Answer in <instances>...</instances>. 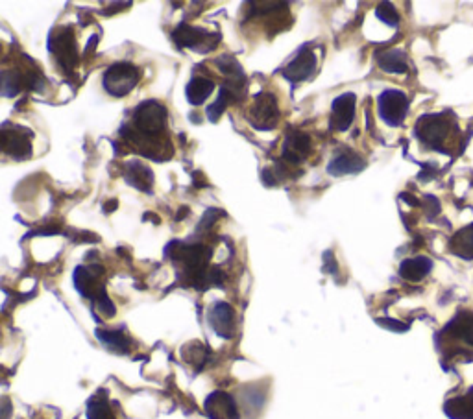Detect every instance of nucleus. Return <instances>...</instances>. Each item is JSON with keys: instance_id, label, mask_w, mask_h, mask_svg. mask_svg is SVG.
<instances>
[{"instance_id": "obj_1", "label": "nucleus", "mask_w": 473, "mask_h": 419, "mask_svg": "<svg viewBox=\"0 0 473 419\" xmlns=\"http://www.w3.org/2000/svg\"><path fill=\"white\" fill-rule=\"evenodd\" d=\"M453 127L455 126H451V119L447 115H425L416 126V135L423 144L445 152L444 144L450 141Z\"/></svg>"}, {"instance_id": "obj_2", "label": "nucleus", "mask_w": 473, "mask_h": 419, "mask_svg": "<svg viewBox=\"0 0 473 419\" xmlns=\"http://www.w3.org/2000/svg\"><path fill=\"white\" fill-rule=\"evenodd\" d=\"M167 126V110L161 103L145 102L135 111V127L143 135H159Z\"/></svg>"}, {"instance_id": "obj_3", "label": "nucleus", "mask_w": 473, "mask_h": 419, "mask_svg": "<svg viewBox=\"0 0 473 419\" xmlns=\"http://www.w3.org/2000/svg\"><path fill=\"white\" fill-rule=\"evenodd\" d=\"M139 80L137 69L130 63H115L105 70L104 87L113 96H124L132 91Z\"/></svg>"}, {"instance_id": "obj_4", "label": "nucleus", "mask_w": 473, "mask_h": 419, "mask_svg": "<svg viewBox=\"0 0 473 419\" xmlns=\"http://www.w3.org/2000/svg\"><path fill=\"white\" fill-rule=\"evenodd\" d=\"M248 121L257 130H274L279 121V110H277V100L270 92H263L255 98L252 108H250Z\"/></svg>"}, {"instance_id": "obj_5", "label": "nucleus", "mask_w": 473, "mask_h": 419, "mask_svg": "<svg viewBox=\"0 0 473 419\" xmlns=\"http://www.w3.org/2000/svg\"><path fill=\"white\" fill-rule=\"evenodd\" d=\"M174 41L183 48H192L198 52H209L213 50L217 43H219L220 35H211L209 32L197 26H189V24H181L176 28L172 34Z\"/></svg>"}, {"instance_id": "obj_6", "label": "nucleus", "mask_w": 473, "mask_h": 419, "mask_svg": "<svg viewBox=\"0 0 473 419\" xmlns=\"http://www.w3.org/2000/svg\"><path fill=\"white\" fill-rule=\"evenodd\" d=\"M379 115L388 126H399L403 122L407 110H409V100L401 91H385L379 96Z\"/></svg>"}, {"instance_id": "obj_7", "label": "nucleus", "mask_w": 473, "mask_h": 419, "mask_svg": "<svg viewBox=\"0 0 473 419\" xmlns=\"http://www.w3.org/2000/svg\"><path fill=\"white\" fill-rule=\"evenodd\" d=\"M58 37L50 35V50L56 54L61 67L74 69V65L78 63V58H76V43L74 37H72V30L61 28L58 30Z\"/></svg>"}, {"instance_id": "obj_8", "label": "nucleus", "mask_w": 473, "mask_h": 419, "mask_svg": "<svg viewBox=\"0 0 473 419\" xmlns=\"http://www.w3.org/2000/svg\"><path fill=\"white\" fill-rule=\"evenodd\" d=\"M316 67V58L309 46L300 48V52L296 54V58L290 61L285 69H283V76L290 81H301L307 80L312 74V70Z\"/></svg>"}, {"instance_id": "obj_9", "label": "nucleus", "mask_w": 473, "mask_h": 419, "mask_svg": "<svg viewBox=\"0 0 473 419\" xmlns=\"http://www.w3.org/2000/svg\"><path fill=\"white\" fill-rule=\"evenodd\" d=\"M311 152V139L303 132H290L283 144V159L296 167L298 163L305 161Z\"/></svg>"}, {"instance_id": "obj_10", "label": "nucleus", "mask_w": 473, "mask_h": 419, "mask_svg": "<svg viewBox=\"0 0 473 419\" xmlns=\"http://www.w3.org/2000/svg\"><path fill=\"white\" fill-rule=\"evenodd\" d=\"M2 148L4 152L17 159H24L32 154V144H30L28 132L21 127H4L2 130Z\"/></svg>"}, {"instance_id": "obj_11", "label": "nucleus", "mask_w": 473, "mask_h": 419, "mask_svg": "<svg viewBox=\"0 0 473 419\" xmlns=\"http://www.w3.org/2000/svg\"><path fill=\"white\" fill-rule=\"evenodd\" d=\"M205 412L209 419H239V410L233 397L224 391H214L205 401Z\"/></svg>"}, {"instance_id": "obj_12", "label": "nucleus", "mask_w": 473, "mask_h": 419, "mask_svg": "<svg viewBox=\"0 0 473 419\" xmlns=\"http://www.w3.org/2000/svg\"><path fill=\"white\" fill-rule=\"evenodd\" d=\"M355 103H357V98L352 92H346L342 96L335 98L333 102V115H331V126L335 130H348L352 126L353 116H355Z\"/></svg>"}, {"instance_id": "obj_13", "label": "nucleus", "mask_w": 473, "mask_h": 419, "mask_svg": "<svg viewBox=\"0 0 473 419\" xmlns=\"http://www.w3.org/2000/svg\"><path fill=\"white\" fill-rule=\"evenodd\" d=\"M209 323L220 336L231 338L235 333V312L228 303H214L209 312Z\"/></svg>"}, {"instance_id": "obj_14", "label": "nucleus", "mask_w": 473, "mask_h": 419, "mask_svg": "<svg viewBox=\"0 0 473 419\" xmlns=\"http://www.w3.org/2000/svg\"><path fill=\"white\" fill-rule=\"evenodd\" d=\"M366 167V163L359 157L357 154H353L352 150H342L341 154L335 155V159L329 163L328 172L331 176H344V174H357Z\"/></svg>"}, {"instance_id": "obj_15", "label": "nucleus", "mask_w": 473, "mask_h": 419, "mask_svg": "<svg viewBox=\"0 0 473 419\" xmlns=\"http://www.w3.org/2000/svg\"><path fill=\"white\" fill-rule=\"evenodd\" d=\"M126 181L130 185H133L135 189L143 190V192H150L152 185H154V174L148 167H145L143 163L133 161L126 167Z\"/></svg>"}, {"instance_id": "obj_16", "label": "nucleus", "mask_w": 473, "mask_h": 419, "mask_svg": "<svg viewBox=\"0 0 473 419\" xmlns=\"http://www.w3.org/2000/svg\"><path fill=\"white\" fill-rule=\"evenodd\" d=\"M433 268V263L429 257H414L407 258L399 266V274L407 281H421Z\"/></svg>"}, {"instance_id": "obj_17", "label": "nucleus", "mask_w": 473, "mask_h": 419, "mask_svg": "<svg viewBox=\"0 0 473 419\" xmlns=\"http://www.w3.org/2000/svg\"><path fill=\"white\" fill-rule=\"evenodd\" d=\"M377 63L385 72L403 74L407 72V58L401 50H387L377 54Z\"/></svg>"}, {"instance_id": "obj_18", "label": "nucleus", "mask_w": 473, "mask_h": 419, "mask_svg": "<svg viewBox=\"0 0 473 419\" xmlns=\"http://www.w3.org/2000/svg\"><path fill=\"white\" fill-rule=\"evenodd\" d=\"M214 85L213 81L208 80V78H202V76H197L192 78L191 83L187 85V98L192 105H200L209 98V94L213 92Z\"/></svg>"}, {"instance_id": "obj_19", "label": "nucleus", "mask_w": 473, "mask_h": 419, "mask_svg": "<svg viewBox=\"0 0 473 419\" xmlns=\"http://www.w3.org/2000/svg\"><path fill=\"white\" fill-rule=\"evenodd\" d=\"M450 249L462 258L473 257V225L464 227L451 238Z\"/></svg>"}, {"instance_id": "obj_20", "label": "nucleus", "mask_w": 473, "mask_h": 419, "mask_svg": "<svg viewBox=\"0 0 473 419\" xmlns=\"http://www.w3.org/2000/svg\"><path fill=\"white\" fill-rule=\"evenodd\" d=\"M445 412L453 419H473V394L451 399L445 405Z\"/></svg>"}, {"instance_id": "obj_21", "label": "nucleus", "mask_w": 473, "mask_h": 419, "mask_svg": "<svg viewBox=\"0 0 473 419\" xmlns=\"http://www.w3.org/2000/svg\"><path fill=\"white\" fill-rule=\"evenodd\" d=\"M451 333H455L456 336H461L466 344L473 345V316L472 314H464L459 316L455 322L450 325Z\"/></svg>"}, {"instance_id": "obj_22", "label": "nucleus", "mask_w": 473, "mask_h": 419, "mask_svg": "<svg viewBox=\"0 0 473 419\" xmlns=\"http://www.w3.org/2000/svg\"><path fill=\"white\" fill-rule=\"evenodd\" d=\"M100 342H104L105 345H110L115 351H121V353H126L128 347H130V340L126 338V334L119 333V331H99Z\"/></svg>"}, {"instance_id": "obj_23", "label": "nucleus", "mask_w": 473, "mask_h": 419, "mask_svg": "<svg viewBox=\"0 0 473 419\" xmlns=\"http://www.w3.org/2000/svg\"><path fill=\"white\" fill-rule=\"evenodd\" d=\"M87 418L89 419H115L113 412H111L110 405L105 402L100 396L92 397L87 407Z\"/></svg>"}, {"instance_id": "obj_24", "label": "nucleus", "mask_w": 473, "mask_h": 419, "mask_svg": "<svg viewBox=\"0 0 473 419\" xmlns=\"http://www.w3.org/2000/svg\"><path fill=\"white\" fill-rule=\"evenodd\" d=\"M21 83H24V78L15 70L2 72V94L4 96H15L21 91Z\"/></svg>"}, {"instance_id": "obj_25", "label": "nucleus", "mask_w": 473, "mask_h": 419, "mask_svg": "<svg viewBox=\"0 0 473 419\" xmlns=\"http://www.w3.org/2000/svg\"><path fill=\"white\" fill-rule=\"evenodd\" d=\"M377 17L381 19L383 23L390 24V26H398L399 23L398 12H396L392 4H388V2H385V4H381V6L377 8Z\"/></svg>"}, {"instance_id": "obj_26", "label": "nucleus", "mask_w": 473, "mask_h": 419, "mask_svg": "<svg viewBox=\"0 0 473 419\" xmlns=\"http://www.w3.org/2000/svg\"><path fill=\"white\" fill-rule=\"evenodd\" d=\"M323 270L333 272V274L336 272V260H335V257H333V253L331 252L323 253Z\"/></svg>"}, {"instance_id": "obj_27", "label": "nucleus", "mask_w": 473, "mask_h": 419, "mask_svg": "<svg viewBox=\"0 0 473 419\" xmlns=\"http://www.w3.org/2000/svg\"><path fill=\"white\" fill-rule=\"evenodd\" d=\"M263 181H265L268 187H274V185H277V178H274L272 170H265V172H263Z\"/></svg>"}, {"instance_id": "obj_28", "label": "nucleus", "mask_w": 473, "mask_h": 419, "mask_svg": "<svg viewBox=\"0 0 473 419\" xmlns=\"http://www.w3.org/2000/svg\"><path fill=\"white\" fill-rule=\"evenodd\" d=\"M117 205H119V203H117L115 200H111V203H108V205H105V211H108V213H111V211H113Z\"/></svg>"}, {"instance_id": "obj_29", "label": "nucleus", "mask_w": 473, "mask_h": 419, "mask_svg": "<svg viewBox=\"0 0 473 419\" xmlns=\"http://www.w3.org/2000/svg\"><path fill=\"white\" fill-rule=\"evenodd\" d=\"M187 213H189V209H187V207H183V209H181V211H179V213L176 214V218H178V220H183V218H185L183 214H187Z\"/></svg>"}]
</instances>
